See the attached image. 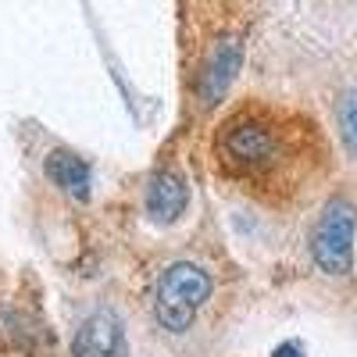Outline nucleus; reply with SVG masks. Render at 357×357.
I'll return each mask as SVG.
<instances>
[{"label":"nucleus","instance_id":"1","mask_svg":"<svg viewBox=\"0 0 357 357\" xmlns=\"http://www.w3.org/2000/svg\"><path fill=\"white\" fill-rule=\"evenodd\" d=\"M207 296H211V275L190 261H178V264L165 268L158 279L154 314L168 333H186Z\"/></svg>","mask_w":357,"mask_h":357},{"label":"nucleus","instance_id":"2","mask_svg":"<svg viewBox=\"0 0 357 357\" xmlns=\"http://www.w3.org/2000/svg\"><path fill=\"white\" fill-rule=\"evenodd\" d=\"M354 229H357V215L350 200L333 197L321 207V218L311 232V254L318 261V268L325 275H347L354 264Z\"/></svg>","mask_w":357,"mask_h":357},{"label":"nucleus","instance_id":"3","mask_svg":"<svg viewBox=\"0 0 357 357\" xmlns=\"http://www.w3.org/2000/svg\"><path fill=\"white\" fill-rule=\"evenodd\" d=\"M222 151H225V161L236 165V168H264L272 165L275 154H279V139L272 136V129L254 122V118H240L232 122L222 136Z\"/></svg>","mask_w":357,"mask_h":357},{"label":"nucleus","instance_id":"4","mask_svg":"<svg viewBox=\"0 0 357 357\" xmlns=\"http://www.w3.org/2000/svg\"><path fill=\"white\" fill-rule=\"evenodd\" d=\"M72 357H126V329L111 311H93L72 340Z\"/></svg>","mask_w":357,"mask_h":357},{"label":"nucleus","instance_id":"5","mask_svg":"<svg viewBox=\"0 0 357 357\" xmlns=\"http://www.w3.org/2000/svg\"><path fill=\"white\" fill-rule=\"evenodd\" d=\"M240 61H243L240 40H222V43L211 50V57L204 61V72H200V86H197L204 107H215V104L229 93L236 72H240Z\"/></svg>","mask_w":357,"mask_h":357},{"label":"nucleus","instance_id":"6","mask_svg":"<svg viewBox=\"0 0 357 357\" xmlns=\"http://www.w3.org/2000/svg\"><path fill=\"white\" fill-rule=\"evenodd\" d=\"M186 204H190L186 178L175 168H161L151 178V186H146V215H151V222H158V225L178 222V215L186 211Z\"/></svg>","mask_w":357,"mask_h":357},{"label":"nucleus","instance_id":"7","mask_svg":"<svg viewBox=\"0 0 357 357\" xmlns=\"http://www.w3.org/2000/svg\"><path fill=\"white\" fill-rule=\"evenodd\" d=\"M47 178L61 190L68 193L72 200H89V186H93V172H89V165L72 154V151H50L47 154Z\"/></svg>","mask_w":357,"mask_h":357},{"label":"nucleus","instance_id":"8","mask_svg":"<svg viewBox=\"0 0 357 357\" xmlns=\"http://www.w3.org/2000/svg\"><path fill=\"white\" fill-rule=\"evenodd\" d=\"M340 132H343L347 151L357 154V89H350L340 100Z\"/></svg>","mask_w":357,"mask_h":357},{"label":"nucleus","instance_id":"9","mask_svg":"<svg viewBox=\"0 0 357 357\" xmlns=\"http://www.w3.org/2000/svg\"><path fill=\"white\" fill-rule=\"evenodd\" d=\"M272 357H304V347L296 343V340H289V343H279Z\"/></svg>","mask_w":357,"mask_h":357}]
</instances>
